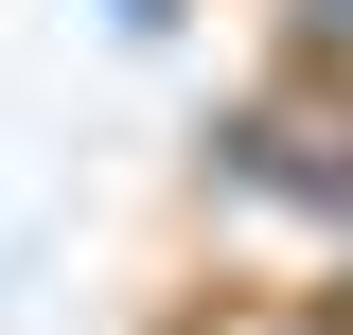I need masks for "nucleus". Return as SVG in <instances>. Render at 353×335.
<instances>
[{
  "instance_id": "obj_1",
  "label": "nucleus",
  "mask_w": 353,
  "mask_h": 335,
  "mask_svg": "<svg viewBox=\"0 0 353 335\" xmlns=\"http://www.w3.org/2000/svg\"><path fill=\"white\" fill-rule=\"evenodd\" d=\"M212 212H248V230H301V247L336 265L318 300H353V88L265 71L248 106L212 124Z\"/></svg>"
},
{
  "instance_id": "obj_2",
  "label": "nucleus",
  "mask_w": 353,
  "mask_h": 335,
  "mask_svg": "<svg viewBox=\"0 0 353 335\" xmlns=\"http://www.w3.org/2000/svg\"><path fill=\"white\" fill-rule=\"evenodd\" d=\"M283 71H318V88H353V0H283Z\"/></svg>"
}]
</instances>
